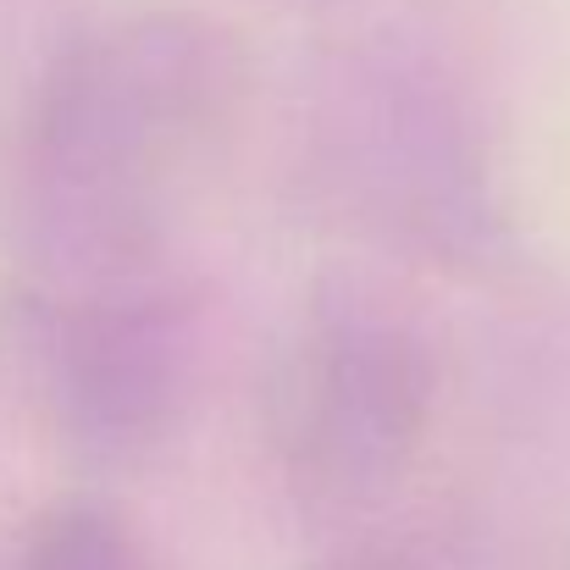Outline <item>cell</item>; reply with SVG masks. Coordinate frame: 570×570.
<instances>
[{"label": "cell", "mask_w": 570, "mask_h": 570, "mask_svg": "<svg viewBox=\"0 0 570 570\" xmlns=\"http://www.w3.org/2000/svg\"><path fill=\"white\" fill-rule=\"evenodd\" d=\"M11 338L50 426L95 460H139L173 438L199 377L205 322L184 277L17 299Z\"/></svg>", "instance_id": "3"}, {"label": "cell", "mask_w": 570, "mask_h": 570, "mask_svg": "<svg viewBox=\"0 0 570 570\" xmlns=\"http://www.w3.org/2000/svg\"><path fill=\"white\" fill-rule=\"evenodd\" d=\"M244 45L189 11L72 39L33 83L0 173L17 299L184 277L173 233L244 106Z\"/></svg>", "instance_id": "1"}, {"label": "cell", "mask_w": 570, "mask_h": 570, "mask_svg": "<svg viewBox=\"0 0 570 570\" xmlns=\"http://www.w3.org/2000/svg\"><path fill=\"white\" fill-rule=\"evenodd\" d=\"M322 167L361 216L404 244L454 249L476 238V145L460 95L426 61L366 56L338 95H327Z\"/></svg>", "instance_id": "4"}, {"label": "cell", "mask_w": 570, "mask_h": 570, "mask_svg": "<svg viewBox=\"0 0 570 570\" xmlns=\"http://www.w3.org/2000/svg\"><path fill=\"white\" fill-rule=\"evenodd\" d=\"M327 570H454V554L415 538V543H372V549H355L344 560H333Z\"/></svg>", "instance_id": "6"}, {"label": "cell", "mask_w": 570, "mask_h": 570, "mask_svg": "<svg viewBox=\"0 0 570 570\" xmlns=\"http://www.w3.org/2000/svg\"><path fill=\"white\" fill-rule=\"evenodd\" d=\"M17 570H167L156 549L111 510L95 499H61L45 504L22 543H17Z\"/></svg>", "instance_id": "5"}, {"label": "cell", "mask_w": 570, "mask_h": 570, "mask_svg": "<svg viewBox=\"0 0 570 570\" xmlns=\"http://www.w3.org/2000/svg\"><path fill=\"white\" fill-rule=\"evenodd\" d=\"M432 333L372 283L333 277L305 305L266 404V443L288 499L355 521L399 493L438 415Z\"/></svg>", "instance_id": "2"}]
</instances>
